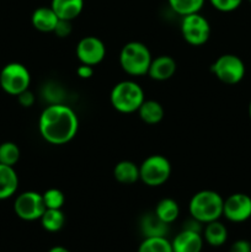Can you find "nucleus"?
I'll use <instances>...</instances> for the list:
<instances>
[{
	"instance_id": "f257e3e1",
	"label": "nucleus",
	"mask_w": 251,
	"mask_h": 252,
	"mask_svg": "<svg viewBox=\"0 0 251 252\" xmlns=\"http://www.w3.org/2000/svg\"><path fill=\"white\" fill-rule=\"evenodd\" d=\"M79 118L75 111L64 103H51L38 118L41 137L52 145H63L75 138Z\"/></svg>"
},
{
	"instance_id": "f03ea898",
	"label": "nucleus",
	"mask_w": 251,
	"mask_h": 252,
	"mask_svg": "<svg viewBox=\"0 0 251 252\" xmlns=\"http://www.w3.org/2000/svg\"><path fill=\"white\" fill-rule=\"evenodd\" d=\"M224 199L218 192L212 189H203L194 194L188 204L191 218L202 224L219 220L223 216Z\"/></svg>"
},
{
	"instance_id": "7ed1b4c3",
	"label": "nucleus",
	"mask_w": 251,
	"mask_h": 252,
	"mask_svg": "<svg viewBox=\"0 0 251 252\" xmlns=\"http://www.w3.org/2000/svg\"><path fill=\"white\" fill-rule=\"evenodd\" d=\"M152 61L149 48L142 42H128L121 49L120 65L130 76L147 75Z\"/></svg>"
},
{
	"instance_id": "20e7f679",
	"label": "nucleus",
	"mask_w": 251,
	"mask_h": 252,
	"mask_svg": "<svg viewBox=\"0 0 251 252\" xmlns=\"http://www.w3.org/2000/svg\"><path fill=\"white\" fill-rule=\"evenodd\" d=\"M144 90L133 80H123L113 86L110 95L112 107L121 113L137 112L144 102Z\"/></svg>"
},
{
	"instance_id": "39448f33",
	"label": "nucleus",
	"mask_w": 251,
	"mask_h": 252,
	"mask_svg": "<svg viewBox=\"0 0 251 252\" xmlns=\"http://www.w3.org/2000/svg\"><path fill=\"white\" fill-rule=\"evenodd\" d=\"M171 175V164L164 155H150L139 165L140 181L149 187L164 185Z\"/></svg>"
},
{
	"instance_id": "423d86ee",
	"label": "nucleus",
	"mask_w": 251,
	"mask_h": 252,
	"mask_svg": "<svg viewBox=\"0 0 251 252\" xmlns=\"http://www.w3.org/2000/svg\"><path fill=\"white\" fill-rule=\"evenodd\" d=\"M30 84L31 74L24 64L12 62L0 70V86L9 95H20L29 89Z\"/></svg>"
},
{
	"instance_id": "0eeeda50",
	"label": "nucleus",
	"mask_w": 251,
	"mask_h": 252,
	"mask_svg": "<svg viewBox=\"0 0 251 252\" xmlns=\"http://www.w3.org/2000/svg\"><path fill=\"white\" fill-rule=\"evenodd\" d=\"M219 81L226 85H236L244 79L246 68L240 57L235 54H223L216 59L211 68Z\"/></svg>"
},
{
	"instance_id": "6e6552de",
	"label": "nucleus",
	"mask_w": 251,
	"mask_h": 252,
	"mask_svg": "<svg viewBox=\"0 0 251 252\" xmlns=\"http://www.w3.org/2000/svg\"><path fill=\"white\" fill-rule=\"evenodd\" d=\"M181 33L185 41L191 46H202L211 36V25L199 12L182 16Z\"/></svg>"
},
{
	"instance_id": "1a4fd4ad",
	"label": "nucleus",
	"mask_w": 251,
	"mask_h": 252,
	"mask_svg": "<svg viewBox=\"0 0 251 252\" xmlns=\"http://www.w3.org/2000/svg\"><path fill=\"white\" fill-rule=\"evenodd\" d=\"M43 197L34 191H26L20 193L14 202L15 214L20 219L26 221H33L41 219L46 211Z\"/></svg>"
},
{
	"instance_id": "9d476101",
	"label": "nucleus",
	"mask_w": 251,
	"mask_h": 252,
	"mask_svg": "<svg viewBox=\"0 0 251 252\" xmlns=\"http://www.w3.org/2000/svg\"><path fill=\"white\" fill-rule=\"evenodd\" d=\"M223 216L231 223H244L251 218V197L246 193H233L224 199Z\"/></svg>"
},
{
	"instance_id": "9b49d317",
	"label": "nucleus",
	"mask_w": 251,
	"mask_h": 252,
	"mask_svg": "<svg viewBox=\"0 0 251 252\" xmlns=\"http://www.w3.org/2000/svg\"><path fill=\"white\" fill-rule=\"evenodd\" d=\"M76 57L81 64L95 66L106 57V47L100 38L95 36L84 37L76 46Z\"/></svg>"
},
{
	"instance_id": "f8f14e48",
	"label": "nucleus",
	"mask_w": 251,
	"mask_h": 252,
	"mask_svg": "<svg viewBox=\"0 0 251 252\" xmlns=\"http://www.w3.org/2000/svg\"><path fill=\"white\" fill-rule=\"evenodd\" d=\"M204 239L199 231L184 229L171 241L174 252H201Z\"/></svg>"
},
{
	"instance_id": "ddd939ff",
	"label": "nucleus",
	"mask_w": 251,
	"mask_h": 252,
	"mask_svg": "<svg viewBox=\"0 0 251 252\" xmlns=\"http://www.w3.org/2000/svg\"><path fill=\"white\" fill-rule=\"evenodd\" d=\"M177 64L170 56H159L150 63L148 75L157 81H165L172 78L176 71Z\"/></svg>"
},
{
	"instance_id": "4468645a",
	"label": "nucleus",
	"mask_w": 251,
	"mask_h": 252,
	"mask_svg": "<svg viewBox=\"0 0 251 252\" xmlns=\"http://www.w3.org/2000/svg\"><path fill=\"white\" fill-rule=\"evenodd\" d=\"M59 17L51 6L37 7L31 16L32 26L39 32H53Z\"/></svg>"
},
{
	"instance_id": "2eb2a0df",
	"label": "nucleus",
	"mask_w": 251,
	"mask_h": 252,
	"mask_svg": "<svg viewBox=\"0 0 251 252\" xmlns=\"http://www.w3.org/2000/svg\"><path fill=\"white\" fill-rule=\"evenodd\" d=\"M51 7L59 20L73 21L84 9V0H52Z\"/></svg>"
},
{
	"instance_id": "dca6fc26",
	"label": "nucleus",
	"mask_w": 251,
	"mask_h": 252,
	"mask_svg": "<svg viewBox=\"0 0 251 252\" xmlns=\"http://www.w3.org/2000/svg\"><path fill=\"white\" fill-rule=\"evenodd\" d=\"M19 187V176L12 166L0 164V201L14 196Z\"/></svg>"
},
{
	"instance_id": "f3484780",
	"label": "nucleus",
	"mask_w": 251,
	"mask_h": 252,
	"mask_svg": "<svg viewBox=\"0 0 251 252\" xmlns=\"http://www.w3.org/2000/svg\"><path fill=\"white\" fill-rule=\"evenodd\" d=\"M116 181L122 185H133L139 181V166L129 160H122L113 169Z\"/></svg>"
},
{
	"instance_id": "a211bd4d",
	"label": "nucleus",
	"mask_w": 251,
	"mask_h": 252,
	"mask_svg": "<svg viewBox=\"0 0 251 252\" xmlns=\"http://www.w3.org/2000/svg\"><path fill=\"white\" fill-rule=\"evenodd\" d=\"M203 239L208 245L213 246V248H219L228 240V229L219 220L207 223L203 231Z\"/></svg>"
},
{
	"instance_id": "6ab92c4d",
	"label": "nucleus",
	"mask_w": 251,
	"mask_h": 252,
	"mask_svg": "<svg viewBox=\"0 0 251 252\" xmlns=\"http://www.w3.org/2000/svg\"><path fill=\"white\" fill-rule=\"evenodd\" d=\"M137 112L140 120L147 125H157L164 118V107L155 100H144Z\"/></svg>"
},
{
	"instance_id": "aec40b11",
	"label": "nucleus",
	"mask_w": 251,
	"mask_h": 252,
	"mask_svg": "<svg viewBox=\"0 0 251 252\" xmlns=\"http://www.w3.org/2000/svg\"><path fill=\"white\" fill-rule=\"evenodd\" d=\"M140 230H142L144 238H152V236H165L167 233V224L160 220L157 214L148 213L143 217L140 221Z\"/></svg>"
},
{
	"instance_id": "412c9836",
	"label": "nucleus",
	"mask_w": 251,
	"mask_h": 252,
	"mask_svg": "<svg viewBox=\"0 0 251 252\" xmlns=\"http://www.w3.org/2000/svg\"><path fill=\"white\" fill-rule=\"evenodd\" d=\"M154 213L157 214V217L160 220H162L169 225V224L174 223L179 218L180 207L175 199L162 198L161 201L157 202Z\"/></svg>"
},
{
	"instance_id": "4be33fe9",
	"label": "nucleus",
	"mask_w": 251,
	"mask_h": 252,
	"mask_svg": "<svg viewBox=\"0 0 251 252\" xmlns=\"http://www.w3.org/2000/svg\"><path fill=\"white\" fill-rule=\"evenodd\" d=\"M39 220L44 230L49 233H57L65 224V216L62 209H46Z\"/></svg>"
},
{
	"instance_id": "5701e85b",
	"label": "nucleus",
	"mask_w": 251,
	"mask_h": 252,
	"mask_svg": "<svg viewBox=\"0 0 251 252\" xmlns=\"http://www.w3.org/2000/svg\"><path fill=\"white\" fill-rule=\"evenodd\" d=\"M206 0H167V4L174 12L180 16L199 12L204 6Z\"/></svg>"
},
{
	"instance_id": "b1692460",
	"label": "nucleus",
	"mask_w": 251,
	"mask_h": 252,
	"mask_svg": "<svg viewBox=\"0 0 251 252\" xmlns=\"http://www.w3.org/2000/svg\"><path fill=\"white\" fill-rule=\"evenodd\" d=\"M138 252H174L172 251L171 241L167 240L165 236H152L144 238L140 243Z\"/></svg>"
},
{
	"instance_id": "393cba45",
	"label": "nucleus",
	"mask_w": 251,
	"mask_h": 252,
	"mask_svg": "<svg viewBox=\"0 0 251 252\" xmlns=\"http://www.w3.org/2000/svg\"><path fill=\"white\" fill-rule=\"evenodd\" d=\"M20 160V149L15 143L5 142L0 144V164L12 166Z\"/></svg>"
},
{
	"instance_id": "a878e982",
	"label": "nucleus",
	"mask_w": 251,
	"mask_h": 252,
	"mask_svg": "<svg viewBox=\"0 0 251 252\" xmlns=\"http://www.w3.org/2000/svg\"><path fill=\"white\" fill-rule=\"evenodd\" d=\"M47 209H62L65 202L64 193L58 189H49L42 194Z\"/></svg>"
},
{
	"instance_id": "bb28decb",
	"label": "nucleus",
	"mask_w": 251,
	"mask_h": 252,
	"mask_svg": "<svg viewBox=\"0 0 251 252\" xmlns=\"http://www.w3.org/2000/svg\"><path fill=\"white\" fill-rule=\"evenodd\" d=\"M243 1L244 0H209L212 6L220 12L235 11L238 7H240Z\"/></svg>"
},
{
	"instance_id": "cd10ccee",
	"label": "nucleus",
	"mask_w": 251,
	"mask_h": 252,
	"mask_svg": "<svg viewBox=\"0 0 251 252\" xmlns=\"http://www.w3.org/2000/svg\"><path fill=\"white\" fill-rule=\"evenodd\" d=\"M53 32L59 37V38H65V37H68L69 34L71 33V21L59 20Z\"/></svg>"
},
{
	"instance_id": "c85d7f7f",
	"label": "nucleus",
	"mask_w": 251,
	"mask_h": 252,
	"mask_svg": "<svg viewBox=\"0 0 251 252\" xmlns=\"http://www.w3.org/2000/svg\"><path fill=\"white\" fill-rule=\"evenodd\" d=\"M17 101H19V103L22 106V107H31V106L34 103L33 93L27 89V90H25L24 93L17 95Z\"/></svg>"
},
{
	"instance_id": "c756f323",
	"label": "nucleus",
	"mask_w": 251,
	"mask_h": 252,
	"mask_svg": "<svg viewBox=\"0 0 251 252\" xmlns=\"http://www.w3.org/2000/svg\"><path fill=\"white\" fill-rule=\"evenodd\" d=\"M229 252H251V243L248 240H236L231 244Z\"/></svg>"
},
{
	"instance_id": "7c9ffc66",
	"label": "nucleus",
	"mask_w": 251,
	"mask_h": 252,
	"mask_svg": "<svg viewBox=\"0 0 251 252\" xmlns=\"http://www.w3.org/2000/svg\"><path fill=\"white\" fill-rule=\"evenodd\" d=\"M76 74L81 79H90L94 75V68L91 65H86V64H80L76 69Z\"/></svg>"
},
{
	"instance_id": "2f4dec72",
	"label": "nucleus",
	"mask_w": 251,
	"mask_h": 252,
	"mask_svg": "<svg viewBox=\"0 0 251 252\" xmlns=\"http://www.w3.org/2000/svg\"><path fill=\"white\" fill-rule=\"evenodd\" d=\"M48 252H70L64 246H53L52 249H49Z\"/></svg>"
},
{
	"instance_id": "473e14b6",
	"label": "nucleus",
	"mask_w": 251,
	"mask_h": 252,
	"mask_svg": "<svg viewBox=\"0 0 251 252\" xmlns=\"http://www.w3.org/2000/svg\"><path fill=\"white\" fill-rule=\"evenodd\" d=\"M249 117L251 120V101H250V105H249Z\"/></svg>"
},
{
	"instance_id": "72a5a7b5",
	"label": "nucleus",
	"mask_w": 251,
	"mask_h": 252,
	"mask_svg": "<svg viewBox=\"0 0 251 252\" xmlns=\"http://www.w3.org/2000/svg\"><path fill=\"white\" fill-rule=\"evenodd\" d=\"M249 2H250V4H251V0H249Z\"/></svg>"
}]
</instances>
